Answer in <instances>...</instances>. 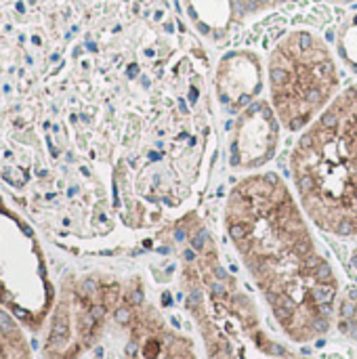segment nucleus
<instances>
[{
	"mask_svg": "<svg viewBox=\"0 0 357 359\" xmlns=\"http://www.w3.org/2000/svg\"><path fill=\"white\" fill-rule=\"evenodd\" d=\"M0 141L36 139L27 202L97 233L170 229L217 160L210 61L173 0H19L0 13ZM2 160V158H0Z\"/></svg>",
	"mask_w": 357,
	"mask_h": 359,
	"instance_id": "1",
	"label": "nucleus"
},
{
	"mask_svg": "<svg viewBox=\"0 0 357 359\" xmlns=\"http://www.w3.org/2000/svg\"><path fill=\"white\" fill-rule=\"evenodd\" d=\"M223 227L280 332L292 345L326 337L341 280L292 187L278 172L240 177L227 194Z\"/></svg>",
	"mask_w": 357,
	"mask_h": 359,
	"instance_id": "2",
	"label": "nucleus"
},
{
	"mask_svg": "<svg viewBox=\"0 0 357 359\" xmlns=\"http://www.w3.org/2000/svg\"><path fill=\"white\" fill-rule=\"evenodd\" d=\"M181 252L179 284L208 359H311L271 337L259 307L240 280L223 265L213 233L196 219Z\"/></svg>",
	"mask_w": 357,
	"mask_h": 359,
	"instance_id": "3",
	"label": "nucleus"
},
{
	"mask_svg": "<svg viewBox=\"0 0 357 359\" xmlns=\"http://www.w3.org/2000/svg\"><path fill=\"white\" fill-rule=\"evenodd\" d=\"M288 170L314 227L337 240H357V84L341 90L299 135Z\"/></svg>",
	"mask_w": 357,
	"mask_h": 359,
	"instance_id": "4",
	"label": "nucleus"
},
{
	"mask_svg": "<svg viewBox=\"0 0 357 359\" xmlns=\"http://www.w3.org/2000/svg\"><path fill=\"white\" fill-rule=\"evenodd\" d=\"M265 74L269 103L288 133H303L341 93L335 50L307 27L290 29L276 40Z\"/></svg>",
	"mask_w": 357,
	"mask_h": 359,
	"instance_id": "5",
	"label": "nucleus"
},
{
	"mask_svg": "<svg viewBox=\"0 0 357 359\" xmlns=\"http://www.w3.org/2000/svg\"><path fill=\"white\" fill-rule=\"evenodd\" d=\"M114 320L126 330L124 359H200L194 341L173 328L160 309L145 299L137 278L124 288Z\"/></svg>",
	"mask_w": 357,
	"mask_h": 359,
	"instance_id": "6",
	"label": "nucleus"
},
{
	"mask_svg": "<svg viewBox=\"0 0 357 359\" xmlns=\"http://www.w3.org/2000/svg\"><path fill=\"white\" fill-rule=\"evenodd\" d=\"M282 124L269 99H257L236 114L229 137V166L236 172H257L278 154Z\"/></svg>",
	"mask_w": 357,
	"mask_h": 359,
	"instance_id": "7",
	"label": "nucleus"
},
{
	"mask_svg": "<svg viewBox=\"0 0 357 359\" xmlns=\"http://www.w3.org/2000/svg\"><path fill=\"white\" fill-rule=\"evenodd\" d=\"M267 74L255 50L240 48L225 53L213 72V95L227 114H240L252 101L261 99Z\"/></svg>",
	"mask_w": 357,
	"mask_h": 359,
	"instance_id": "8",
	"label": "nucleus"
},
{
	"mask_svg": "<svg viewBox=\"0 0 357 359\" xmlns=\"http://www.w3.org/2000/svg\"><path fill=\"white\" fill-rule=\"evenodd\" d=\"M189 27L213 44L229 40L236 27H240V15L234 0H181Z\"/></svg>",
	"mask_w": 357,
	"mask_h": 359,
	"instance_id": "9",
	"label": "nucleus"
},
{
	"mask_svg": "<svg viewBox=\"0 0 357 359\" xmlns=\"http://www.w3.org/2000/svg\"><path fill=\"white\" fill-rule=\"evenodd\" d=\"M335 48L339 59L357 74V13L345 17L341 25L337 27L335 36Z\"/></svg>",
	"mask_w": 357,
	"mask_h": 359,
	"instance_id": "10",
	"label": "nucleus"
},
{
	"mask_svg": "<svg viewBox=\"0 0 357 359\" xmlns=\"http://www.w3.org/2000/svg\"><path fill=\"white\" fill-rule=\"evenodd\" d=\"M335 326L345 339L357 343V286H351L349 290L341 292Z\"/></svg>",
	"mask_w": 357,
	"mask_h": 359,
	"instance_id": "11",
	"label": "nucleus"
},
{
	"mask_svg": "<svg viewBox=\"0 0 357 359\" xmlns=\"http://www.w3.org/2000/svg\"><path fill=\"white\" fill-rule=\"evenodd\" d=\"M238 15H240V23H248L250 19H257L265 13H271L276 8L288 6V4H297L301 0H234Z\"/></svg>",
	"mask_w": 357,
	"mask_h": 359,
	"instance_id": "12",
	"label": "nucleus"
},
{
	"mask_svg": "<svg viewBox=\"0 0 357 359\" xmlns=\"http://www.w3.org/2000/svg\"><path fill=\"white\" fill-rule=\"evenodd\" d=\"M351 267L357 271V246L353 248V252H351Z\"/></svg>",
	"mask_w": 357,
	"mask_h": 359,
	"instance_id": "13",
	"label": "nucleus"
},
{
	"mask_svg": "<svg viewBox=\"0 0 357 359\" xmlns=\"http://www.w3.org/2000/svg\"><path fill=\"white\" fill-rule=\"evenodd\" d=\"M326 2H330V4H351L356 0H326Z\"/></svg>",
	"mask_w": 357,
	"mask_h": 359,
	"instance_id": "14",
	"label": "nucleus"
}]
</instances>
